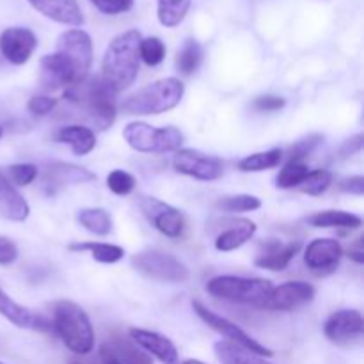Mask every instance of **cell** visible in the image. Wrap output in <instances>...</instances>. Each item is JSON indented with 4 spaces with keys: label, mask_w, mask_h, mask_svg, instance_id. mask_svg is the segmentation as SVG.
Returning <instances> with one entry per match:
<instances>
[{
    "label": "cell",
    "mask_w": 364,
    "mask_h": 364,
    "mask_svg": "<svg viewBox=\"0 0 364 364\" xmlns=\"http://www.w3.org/2000/svg\"><path fill=\"white\" fill-rule=\"evenodd\" d=\"M201 59H203L201 45H199L196 39L188 38L176 55V70L180 71L181 75H185V77H188V75H192L196 70H198L199 64H201Z\"/></svg>",
    "instance_id": "32"
},
{
    "label": "cell",
    "mask_w": 364,
    "mask_h": 364,
    "mask_svg": "<svg viewBox=\"0 0 364 364\" xmlns=\"http://www.w3.org/2000/svg\"><path fill=\"white\" fill-rule=\"evenodd\" d=\"M41 75H39V82L41 87L46 91H57L63 87H71V85L82 82L78 77L77 70L73 64L63 55V53H48V55L41 57Z\"/></svg>",
    "instance_id": "14"
},
{
    "label": "cell",
    "mask_w": 364,
    "mask_h": 364,
    "mask_svg": "<svg viewBox=\"0 0 364 364\" xmlns=\"http://www.w3.org/2000/svg\"><path fill=\"white\" fill-rule=\"evenodd\" d=\"M71 251H89L92 258L98 263L112 265L123 259L124 249L114 244H103V242H85V244H71Z\"/></svg>",
    "instance_id": "30"
},
{
    "label": "cell",
    "mask_w": 364,
    "mask_h": 364,
    "mask_svg": "<svg viewBox=\"0 0 364 364\" xmlns=\"http://www.w3.org/2000/svg\"><path fill=\"white\" fill-rule=\"evenodd\" d=\"M283 162V151L279 148L267 149V151L252 153V155L245 156L238 162V169L242 173H262V171H269L277 167Z\"/></svg>",
    "instance_id": "28"
},
{
    "label": "cell",
    "mask_w": 364,
    "mask_h": 364,
    "mask_svg": "<svg viewBox=\"0 0 364 364\" xmlns=\"http://www.w3.org/2000/svg\"><path fill=\"white\" fill-rule=\"evenodd\" d=\"M0 364H4V363H0Z\"/></svg>",
    "instance_id": "51"
},
{
    "label": "cell",
    "mask_w": 364,
    "mask_h": 364,
    "mask_svg": "<svg viewBox=\"0 0 364 364\" xmlns=\"http://www.w3.org/2000/svg\"><path fill=\"white\" fill-rule=\"evenodd\" d=\"M107 345L112 348L117 361L121 364H153L151 355L146 354V352L142 350L141 347H137L132 340H123V338L116 336Z\"/></svg>",
    "instance_id": "29"
},
{
    "label": "cell",
    "mask_w": 364,
    "mask_h": 364,
    "mask_svg": "<svg viewBox=\"0 0 364 364\" xmlns=\"http://www.w3.org/2000/svg\"><path fill=\"white\" fill-rule=\"evenodd\" d=\"M361 148H363V135L358 134L355 137L345 141V144L341 146V149H340V159H347V156H352L354 153L361 151Z\"/></svg>",
    "instance_id": "45"
},
{
    "label": "cell",
    "mask_w": 364,
    "mask_h": 364,
    "mask_svg": "<svg viewBox=\"0 0 364 364\" xmlns=\"http://www.w3.org/2000/svg\"><path fill=\"white\" fill-rule=\"evenodd\" d=\"M363 242L364 238L359 237L358 240H355V244L352 245L350 249H348V256H350L352 262H355L358 265H363L364 263V247H363Z\"/></svg>",
    "instance_id": "46"
},
{
    "label": "cell",
    "mask_w": 364,
    "mask_h": 364,
    "mask_svg": "<svg viewBox=\"0 0 364 364\" xmlns=\"http://www.w3.org/2000/svg\"><path fill=\"white\" fill-rule=\"evenodd\" d=\"M132 267L144 277L160 283H185L191 277L187 265L169 252L159 249H146L132 258Z\"/></svg>",
    "instance_id": "7"
},
{
    "label": "cell",
    "mask_w": 364,
    "mask_h": 364,
    "mask_svg": "<svg viewBox=\"0 0 364 364\" xmlns=\"http://www.w3.org/2000/svg\"><path fill=\"white\" fill-rule=\"evenodd\" d=\"M256 224L249 219H238L231 224V228L224 230L223 233L217 237L215 249L220 252H230L235 249L242 247L245 242L251 240L256 233Z\"/></svg>",
    "instance_id": "24"
},
{
    "label": "cell",
    "mask_w": 364,
    "mask_h": 364,
    "mask_svg": "<svg viewBox=\"0 0 364 364\" xmlns=\"http://www.w3.org/2000/svg\"><path fill=\"white\" fill-rule=\"evenodd\" d=\"M313 299H315L313 284L304 283V281H290V283L272 288L269 297L262 304H258V308L267 309V311H294L311 302Z\"/></svg>",
    "instance_id": "12"
},
{
    "label": "cell",
    "mask_w": 364,
    "mask_h": 364,
    "mask_svg": "<svg viewBox=\"0 0 364 364\" xmlns=\"http://www.w3.org/2000/svg\"><path fill=\"white\" fill-rule=\"evenodd\" d=\"M323 142V135L313 134L308 135L306 139L295 142L290 149V156H288V162H304L316 148Z\"/></svg>",
    "instance_id": "37"
},
{
    "label": "cell",
    "mask_w": 364,
    "mask_h": 364,
    "mask_svg": "<svg viewBox=\"0 0 364 364\" xmlns=\"http://www.w3.org/2000/svg\"><path fill=\"white\" fill-rule=\"evenodd\" d=\"M340 188L347 194L363 196L364 194V176H350L340 181Z\"/></svg>",
    "instance_id": "44"
},
{
    "label": "cell",
    "mask_w": 364,
    "mask_h": 364,
    "mask_svg": "<svg viewBox=\"0 0 364 364\" xmlns=\"http://www.w3.org/2000/svg\"><path fill=\"white\" fill-rule=\"evenodd\" d=\"M173 166L180 174L199 181L219 180L224 173L223 160L198 149H178L173 159Z\"/></svg>",
    "instance_id": "9"
},
{
    "label": "cell",
    "mask_w": 364,
    "mask_h": 364,
    "mask_svg": "<svg viewBox=\"0 0 364 364\" xmlns=\"http://www.w3.org/2000/svg\"><path fill=\"white\" fill-rule=\"evenodd\" d=\"M309 173V167L306 162H288L283 169L279 171L276 178L277 188H294L301 187L302 181L306 180Z\"/></svg>",
    "instance_id": "33"
},
{
    "label": "cell",
    "mask_w": 364,
    "mask_h": 364,
    "mask_svg": "<svg viewBox=\"0 0 364 364\" xmlns=\"http://www.w3.org/2000/svg\"><path fill=\"white\" fill-rule=\"evenodd\" d=\"M299 251H301V242H291L287 245H281L279 242H269L265 245V252L256 258L255 265L272 272H283Z\"/></svg>",
    "instance_id": "22"
},
{
    "label": "cell",
    "mask_w": 364,
    "mask_h": 364,
    "mask_svg": "<svg viewBox=\"0 0 364 364\" xmlns=\"http://www.w3.org/2000/svg\"><path fill=\"white\" fill-rule=\"evenodd\" d=\"M141 32L132 28L116 36L107 46L102 60V80L114 92L127 91L132 87L139 75V45H141Z\"/></svg>",
    "instance_id": "1"
},
{
    "label": "cell",
    "mask_w": 364,
    "mask_h": 364,
    "mask_svg": "<svg viewBox=\"0 0 364 364\" xmlns=\"http://www.w3.org/2000/svg\"><path fill=\"white\" fill-rule=\"evenodd\" d=\"M57 52L63 53L73 64L82 80L87 78L92 64V41L87 32L82 28H70L63 32L57 39Z\"/></svg>",
    "instance_id": "10"
},
{
    "label": "cell",
    "mask_w": 364,
    "mask_h": 364,
    "mask_svg": "<svg viewBox=\"0 0 364 364\" xmlns=\"http://www.w3.org/2000/svg\"><path fill=\"white\" fill-rule=\"evenodd\" d=\"M272 283L259 277L217 276L206 283V291L220 301L258 306L272 291Z\"/></svg>",
    "instance_id": "5"
},
{
    "label": "cell",
    "mask_w": 364,
    "mask_h": 364,
    "mask_svg": "<svg viewBox=\"0 0 364 364\" xmlns=\"http://www.w3.org/2000/svg\"><path fill=\"white\" fill-rule=\"evenodd\" d=\"M77 220L84 230L92 235H98V237H107L112 231V219H110L109 212L103 208L78 210Z\"/></svg>",
    "instance_id": "27"
},
{
    "label": "cell",
    "mask_w": 364,
    "mask_h": 364,
    "mask_svg": "<svg viewBox=\"0 0 364 364\" xmlns=\"http://www.w3.org/2000/svg\"><path fill=\"white\" fill-rule=\"evenodd\" d=\"M192 0H159V21L164 27H176L185 20Z\"/></svg>",
    "instance_id": "31"
},
{
    "label": "cell",
    "mask_w": 364,
    "mask_h": 364,
    "mask_svg": "<svg viewBox=\"0 0 364 364\" xmlns=\"http://www.w3.org/2000/svg\"><path fill=\"white\" fill-rule=\"evenodd\" d=\"M287 105V100L283 96H272V95H267V96H259L252 102V107L259 112H276V110H281L283 107Z\"/></svg>",
    "instance_id": "42"
},
{
    "label": "cell",
    "mask_w": 364,
    "mask_h": 364,
    "mask_svg": "<svg viewBox=\"0 0 364 364\" xmlns=\"http://www.w3.org/2000/svg\"><path fill=\"white\" fill-rule=\"evenodd\" d=\"M31 213L27 199L16 191L9 178L0 171V217L11 223H23Z\"/></svg>",
    "instance_id": "20"
},
{
    "label": "cell",
    "mask_w": 364,
    "mask_h": 364,
    "mask_svg": "<svg viewBox=\"0 0 364 364\" xmlns=\"http://www.w3.org/2000/svg\"><path fill=\"white\" fill-rule=\"evenodd\" d=\"M95 173L89 169L75 164L68 162H53L46 167L45 183L50 187V194L57 191V188L64 187V185H77V183H89L95 180Z\"/></svg>",
    "instance_id": "21"
},
{
    "label": "cell",
    "mask_w": 364,
    "mask_h": 364,
    "mask_svg": "<svg viewBox=\"0 0 364 364\" xmlns=\"http://www.w3.org/2000/svg\"><path fill=\"white\" fill-rule=\"evenodd\" d=\"M55 141L70 146L71 153L77 156H85L96 148V135L89 127L82 124H68L57 130Z\"/></svg>",
    "instance_id": "23"
},
{
    "label": "cell",
    "mask_w": 364,
    "mask_h": 364,
    "mask_svg": "<svg viewBox=\"0 0 364 364\" xmlns=\"http://www.w3.org/2000/svg\"><path fill=\"white\" fill-rule=\"evenodd\" d=\"M166 45L160 38H146L141 39V45H139V57L144 60L148 66H159L164 59H166Z\"/></svg>",
    "instance_id": "36"
},
{
    "label": "cell",
    "mask_w": 364,
    "mask_h": 364,
    "mask_svg": "<svg viewBox=\"0 0 364 364\" xmlns=\"http://www.w3.org/2000/svg\"><path fill=\"white\" fill-rule=\"evenodd\" d=\"M38 48V38L31 28L9 27L0 34V52L14 66H21Z\"/></svg>",
    "instance_id": "15"
},
{
    "label": "cell",
    "mask_w": 364,
    "mask_h": 364,
    "mask_svg": "<svg viewBox=\"0 0 364 364\" xmlns=\"http://www.w3.org/2000/svg\"><path fill=\"white\" fill-rule=\"evenodd\" d=\"M71 364H80V363H75V361H73V363H71Z\"/></svg>",
    "instance_id": "50"
},
{
    "label": "cell",
    "mask_w": 364,
    "mask_h": 364,
    "mask_svg": "<svg viewBox=\"0 0 364 364\" xmlns=\"http://www.w3.org/2000/svg\"><path fill=\"white\" fill-rule=\"evenodd\" d=\"M130 340L162 364H180L178 350L167 336L146 329H130Z\"/></svg>",
    "instance_id": "18"
},
{
    "label": "cell",
    "mask_w": 364,
    "mask_h": 364,
    "mask_svg": "<svg viewBox=\"0 0 364 364\" xmlns=\"http://www.w3.org/2000/svg\"><path fill=\"white\" fill-rule=\"evenodd\" d=\"M308 224L313 228H345V230H355L363 224V219L355 213L343 212V210H326L316 212L308 217Z\"/></svg>",
    "instance_id": "25"
},
{
    "label": "cell",
    "mask_w": 364,
    "mask_h": 364,
    "mask_svg": "<svg viewBox=\"0 0 364 364\" xmlns=\"http://www.w3.org/2000/svg\"><path fill=\"white\" fill-rule=\"evenodd\" d=\"M139 208L142 210L149 223L156 228L162 235L169 238H178L183 235L185 230V219L183 213L176 210L174 206L167 205V203L160 201L156 198H149V196H142L139 199Z\"/></svg>",
    "instance_id": "11"
},
{
    "label": "cell",
    "mask_w": 364,
    "mask_h": 364,
    "mask_svg": "<svg viewBox=\"0 0 364 364\" xmlns=\"http://www.w3.org/2000/svg\"><path fill=\"white\" fill-rule=\"evenodd\" d=\"M333 183V173L327 169L309 171L306 180L301 183V191L308 196H322Z\"/></svg>",
    "instance_id": "35"
},
{
    "label": "cell",
    "mask_w": 364,
    "mask_h": 364,
    "mask_svg": "<svg viewBox=\"0 0 364 364\" xmlns=\"http://www.w3.org/2000/svg\"><path fill=\"white\" fill-rule=\"evenodd\" d=\"M38 178V167L34 164H14L9 167V181L18 187H27Z\"/></svg>",
    "instance_id": "39"
},
{
    "label": "cell",
    "mask_w": 364,
    "mask_h": 364,
    "mask_svg": "<svg viewBox=\"0 0 364 364\" xmlns=\"http://www.w3.org/2000/svg\"><path fill=\"white\" fill-rule=\"evenodd\" d=\"M0 315L6 320H9L13 326L20 327V329L38 331V333H50V331H53L52 320L14 302L2 288H0Z\"/></svg>",
    "instance_id": "17"
},
{
    "label": "cell",
    "mask_w": 364,
    "mask_h": 364,
    "mask_svg": "<svg viewBox=\"0 0 364 364\" xmlns=\"http://www.w3.org/2000/svg\"><path fill=\"white\" fill-rule=\"evenodd\" d=\"M36 11L57 23L80 27L84 23V14L78 7L77 0H28Z\"/></svg>",
    "instance_id": "19"
},
{
    "label": "cell",
    "mask_w": 364,
    "mask_h": 364,
    "mask_svg": "<svg viewBox=\"0 0 364 364\" xmlns=\"http://www.w3.org/2000/svg\"><path fill=\"white\" fill-rule=\"evenodd\" d=\"M18 258V247L11 238L0 237V265H13Z\"/></svg>",
    "instance_id": "43"
},
{
    "label": "cell",
    "mask_w": 364,
    "mask_h": 364,
    "mask_svg": "<svg viewBox=\"0 0 364 364\" xmlns=\"http://www.w3.org/2000/svg\"><path fill=\"white\" fill-rule=\"evenodd\" d=\"M181 364H206V363L199 361V359H187V361H183Z\"/></svg>",
    "instance_id": "48"
},
{
    "label": "cell",
    "mask_w": 364,
    "mask_h": 364,
    "mask_svg": "<svg viewBox=\"0 0 364 364\" xmlns=\"http://www.w3.org/2000/svg\"><path fill=\"white\" fill-rule=\"evenodd\" d=\"M223 212L226 213H244V212H255V210L262 208V201L259 198L251 194H238V196H228V198L220 199L217 203Z\"/></svg>",
    "instance_id": "34"
},
{
    "label": "cell",
    "mask_w": 364,
    "mask_h": 364,
    "mask_svg": "<svg viewBox=\"0 0 364 364\" xmlns=\"http://www.w3.org/2000/svg\"><path fill=\"white\" fill-rule=\"evenodd\" d=\"M185 95V84L180 78L167 77L139 89L121 103V110L130 116H156L174 109Z\"/></svg>",
    "instance_id": "4"
},
{
    "label": "cell",
    "mask_w": 364,
    "mask_h": 364,
    "mask_svg": "<svg viewBox=\"0 0 364 364\" xmlns=\"http://www.w3.org/2000/svg\"><path fill=\"white\" fill-rule=\"evenodd\" d=\"M123 137L132 149L139 153H171L183 144V134L176 127L155 128L144 121L128 123Z\"/></svg>",
    "instance_id": "6"
},
{
    "label": "cell",
    "mask_w": 364,
    "mask_h": 364,
    "mask_svg": "<svg viewBox=\"0 0 364 364\" xmlns=\"http://www.w3.org/2000/svg\"><path fill=\"white\" fill-rule=\"evenodd\" d=\"M64 98L80 107L100 132L109 130L116 121V92L100 77L84 78L78 84L66 87Z\"/></svg>",
    "instance_id": "2"
},
{
    "label": "cell",
    "mask_w": 364,
    "mask_h": 364,
    "mask_svg": "<svg viewBox=\"0 0 364 364\" xmlns=\"http://www.w3.org/2000/svg\"><path fill=\"white\" fill-rule=\"evenodd\" d=\"M107 187L116 196H128L135 188V178L123 169H114L107 176Z\"/></svg>",
    "instance_id": "38"
},
{
    "label": "cell",
    "mask_w": 364,
    "mask_h": 364,
    "mask_svg": "<svg viewBox=\"0 0 364 364\" xmlns=\"http://www.w3.org/2000/svg\"><path fill=\"white\" fill-rule=\"evenodd\" d=\"M52 327L60 341L77 355L91 354L95 348V329L87 313L71 301H59L53 306Z\"/></svg>",
    "instance_id": "3"
},
{
    "label": "cell",
    "mask_w": 364,
    "mask_h": 364,
    "mask_svg": "<svg viewBox=\"0 0 364 364\" xmlns=\"http://www.w3.org/2000/svg\"><path fill=\"white\" fill-rule=\"evenodd\" d=\"M89 2L103 14L127 13L134 6V0H89Z\"/></svg>",
    "instance_id": "41"
},
{
    "label": "cell",
    "mask_w": 364,
    "mask_h": 364,
    "mask_svg": "<svg viewBox=\"0 0 364 364\" xmlns=\"http://www.w3.org/2000/svg\"><path fill=\"white\" fill-rule=\"evenodd\" d=\"M343 247L334 238H315L304 251V263L316 276H329L340 265Z\"/></svg>",
    "instance_id": "13"
},
{
    "label": "cell",
    "mask_w": 364,
    "mask_h": 364,
    "mask_svg": "<svg viewBox=\"0 0 364 364\" xmlns=\"http://www.w3.org/2000/svg\"><path fill=\"white\" fill-rule=\"evenodd\" d=\"M2 135H4V128H2V124H0V139H2Z\"/></svg>",
    "instance_id": "49"
},
{
    "label": "cell",
    "mask_w": 364,
    "mask_h": 364,
    "mask_svg": "<svg viewBox=\"0 0 364 364\" xmlns=\"http://www.w3.org/2000/svg\"><path fill=\"white\" fill-rule=\"evenodd\" d=\"M57 107V100L52 96L36 95L27 102V110L34 116H48Z\"/></svg>",
    "instance_id": "40"
},
{
    "label": "cell",
    "mask_w": 364,
    "mask_h": 364,
    "mask_svg": "<svg viewBox=\"0 0 364 364\" xmlns=\"http://www.w3.org/2000/svg\"><path fill=\"white\" fill-rule=\"evenodd\" d=\"M213 352H215L217 361L220 364H270L262 355L252 354V352L237 347L230 341H217L213 345Z\"/></svg>",
    "instance_id": "26"
},
{
    "label": "cell",
    "mask_w": 364,
    "mask_h": 364,
    "mask_svg": "<svg viewBox=\"0 0 364 364\" xmlns=\"http://www.w3.org/2000/svg\"><path fill=\"white\" fill-rule=\"evenodd\" d=\"M100 364H121L117 361L116 354L112 352V348L109 347V345H102V348H100Z\"/></svg>",
    "instance_id": "47"
},
{
    "label": "cell",
    "mask_w": 364,
    "mask_h": 364,
    "mask_svg": "<svg viewBox=\"0 0 364 364\" xmlns=\"http://www.w3.org/2000/svg\"><path fill=\"white\" fill-rule=\"evenodd\" d=\"M192 309H194L196 315H198L210 329H213L215 333H219L220 336L226 338L230 343L245 348V350L252 352V354L256 355H262V358L265 359L272 358L274 355V352L270 350V348H267L265 345H262L259 341H256L255 338L249 336V334L245 333L244 329H240L237 323L230 322V320L224 318V316L217 315L215 311H212V309H208L206 306H203L199 301H192Z\"/></svg>",
    "instance_id": "8"
},
{
    "label": "cell",
    "mask_w": 364,
    "mask_h": 364,
    "mask_svg": "<svg viewBox=\"0 0 364 364\" xmlns=\"http://www.w3.org/2000/svg\"><path fill=\"white\" fill-rule=\"evenodd\" d=\"M364 333V320L358 309H340L333 313L323 323V334L333 343L345 345L361 338Z\"/></svg>",
    "instance_id": "16"
}]
</instances>
